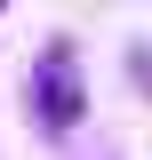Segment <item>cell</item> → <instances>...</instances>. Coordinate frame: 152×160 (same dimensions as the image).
Instances as JSON below:
<instances>
[{
    "label": "cell",
    "instance_id": "6da1fadb",
    "mask_svg": "<svg viewBox=\"0 0 152 160\" xmlns=\"http://www.w3.org/2000/svg\"><path fill=\"white\" fill-rule=\"evenodd\" d=\"M32 120L48 128V136H72L80 128V64H72L64 40H48L40 64H32Z\"/></svg>",
    "mask_w": 152,
    "mask_h": 160
},
{
    "label": "cell",
    "instance_id": "7a4b0ae2",
    "mask_svg": "<svg viewBox=\"0 0 152 160\" xmlns=\"http://www.w3.org/2000/svg\"><path fill=\"white\" fill-rule=\"evenodd\" d=\"M128 64H136V88L152 96V48H128Z\"/></svg>",
    "mask_w": 152,
    "mask_h": 160
}]
</instances>
